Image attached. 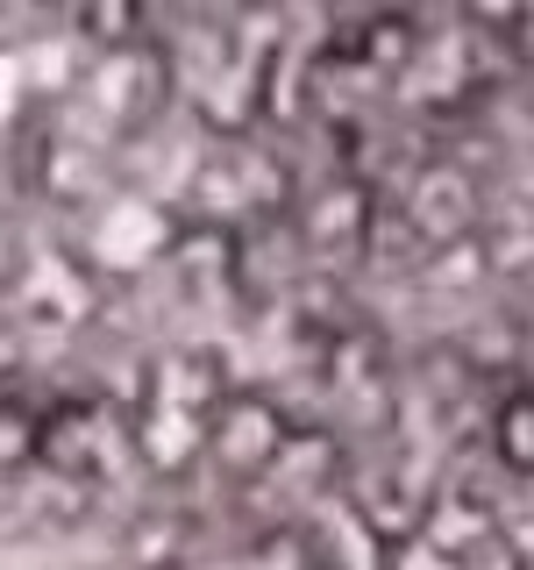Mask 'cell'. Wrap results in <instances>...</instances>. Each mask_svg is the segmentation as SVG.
<instances>
[{"label": "cell", "instance_id": "6da1fadb", "mask_svg": "<svg viewBox=\"0 0 534 570\" xmlns=\"http://www.w3.org/2000/svg\"><path fill=\"white\" fill-rule=\"evenodd\" d=\"M293 442H299L293 414L257 385H228L200 421V463L214 478H228V485H264V478H278L285 456H293Z\"/></svg>", "mask_w": 534, "mask_h": 570}, {"label": "cell", "instance_id": "7a4b0ae2", "mask_svg": "<svg viewBox=\"0 0 534 570\" xmlns=\"http://www.w3.org/2000/svg\"><path fill=\"white\" fill-rule=\"evenodd\" d=\"M399 222L414 228L421 257L427 249L477 243L485 236V186H477V171L456 165V157H427V165L406 178V193H399Z\"/></svg>", "mask_w": 534, "mask_h": 570}, {"label": "cell", "instance_id": "3957f363", "mask_svg": "<svg viewBox=\"0 0 534 570\" xmlns=\"http://www.w3.org/2000/svg\"><path fill=\"white\" fill-rule=\"evenodd\" d=\"M29 178H36V193L65 214H93V207L115 200V157H107L100 136H79V129H50Z\"/></svg>", "mask_w": 534, "mask_h": 570}, {"label": "cell", "instance_id": "277c9868", "mask_svg": "<svg viewBox=\"0 0 534 570\" xmlns=\"http://www.w3.org/2000/svg\"><path fill=\"white\" fill-rule=\"evenodd\" d=\"M293 228L314 257H356V249L378 236V193L364 178H320V186L299 193Z\"/></svg>", "mask_w": 534, "mask_h": 570}, {"label": "cell", "instance_id": "5b68a950", "mask_svg": "<svg viewBox=\"0 0 534 570\" xmlns=\"http://www.w3.org/2000/svg\"><path fill=\"white\" fill-rule=\"evenodd\" d=\"M485 450L513 485H534V379H513L492 392L485 414Z\"/></svg>", "mask_w": 534, "mask_h": 570}, {"label": "cell", "instance_id": "8992f818", "mask_svg": "<svg viewBox=\"0 0 534 570\" xmlns=\"http://www.w3.org/2000/svg\"><path fill=\"white\" fill-rule=\"evenodd\" d=\"M65 29L79 36V43H93L100 58H121V50L150 43V8H142V0H86V8L65 14Z\"/></svg>", "mask_w": 534, "mask_h": 570}, {"label": "cell", "instance_id": "52a82bcc", "mask_svg": "<svg viewBox=\"0 0 534 570\" xmlns=\"http://www.w3.org/2000/svg\"><path fill=\"white\" fill-rule=\"evenodd\" d=\"M364 58H378V71H399L406 58H414V43H421V22L414 14H399V8H378V14H364L349 36Z\"/></svg>", "mask_w": 534, "mask_h": 570}, {"label": "cell", "instance_id": "ba28073f", "mask_svg": "<svg viewBox=\"0 0 534 570\" xmlns=\"http://www.w3.org/2000/svg\"><path fill=\"white\" fill-rule=\"evenodd\" d=\"M36 272V243H29V228L14 222V214H0V299H14L22 293V278Z\"/></svg>", "mask_w": 534, "mask_h": 570}, {"label": "cell", "instance_id": "9c48e42d", "mask_svg": "<svg viewBox=\"0 0 534 570\" xmlns=\"http://www.w3.org/2000/svg\"><path fill=\"white\" fill-rule=\"evenodd\" d=\"M498 36H506V50H513L521 65H534V8H513V14H506V29H498Z\"/></svg>", "mask_w": 534, "mask_h": 570}]
</instances>
